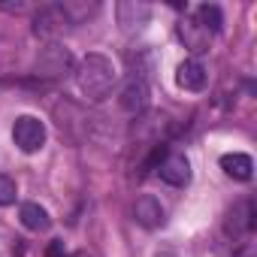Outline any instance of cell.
<instances>
[{"mask_svg":"<svg viewBox=\"0 0 257 257\" xmlns=\"http://www.w3.org/2000/svg\"><path fill=\"white\" fill-rule=\"evenodd\" d=\"M115 64L100 55V52H91L79 70H76V82H79V91L91 100V103H103L109 94H112V85H115Z\"/></svg>","mask_w":257,"mask_h":257,"instance_id":"obj_1","label":"cell"},{"mask_svg":"<svg viewBox=\"0 0 257 257\" xmlns=\"http://www.w3.org/2000/svg\"><path fill=\"white\" fill-rule=\"evenodd\" d=\"M34 73H37L40 79H52V82H58V79H67V76L76 73V61H73L70 49L52 43V46H46V49L37 55Z\"/></svg>","mask_w":257,"mask_h":257,"instance_id":"obj_2","label":"cell"},{"mask_svg":"<svg viewBox=\"0 0 257 257\" xmlns=\"http://www.w3.org/2000/svg\"><path fill=\"white\" fill-rule=\"evenodd\" d=\"M13 143L25 152V155H34L46 146V124L34 115H22L16 118L13 124Z\"/></svg>","mask_w":257,"mask_h":257,"instance_id":"obj_3","label":"cell"},{"mask_svg":"<svg viewBox=\"0 0 257 257\" xmlns=\"http://www.w3.org/2000/svg\"><path fill=\"white\" fill-rule=\"evenodd\" d=\"M67 28H73L70 25V19L64 16V10H61V4H49V7H40L37 10V16H34V34L37 37H58V34H64Z\"/></svg>","mask_w":257,"mask_h":257,"instance_id":"obj_4","label":"cell"},{"mask_svg":"<svg viewBox=\"0 0 257 257\" xmlns=\"http://www.w3.org/2000/svg\"><path fill=\"white\" fill-rule=\"evenodd\" d=\"M149 82L143 76H131L127 79V85L121 88V109L131 112V115H140L149 109Z\"/></svg>","mask_w":257,"mask_h":257,"instance_id":"obj_5","label":"cell"},{"mask_svg":"<svg viewBox=\"0 0 257 257\" xmlns=\"http://www.w3.org/2000/svg\"><path fill=\"white\" fill-rule=\"evenodd\" d=\"M179 37H182V43H185V49L191 52V55H203V52H209V43H212V34L206 31V28H200L197 25V19H182L179 22Z\"/></svg>","mask_w":257,"mask_h":257,"instance_id":"obj_6","label":"cell"},{"mask_svg":"<svg viewBox=\"0 0 257 257\" xmlns=\"http://www.w3.org/2000/svg\"><path fill=\"white\" fill-rule=\"evenodd\" d=\"M158 173H161V179H164L167 185H173V188H182V185L191 182V164H188L185 155H167V158L161 161Z\"/></svg>","mask_w":257,"mask_h":257,"instance_id":"obj_7","label":"cell"},{"mask_svg":"<svg viewBox=\"0 0 257 257\" xmlns=\"http://www.w3.org/2000/svg\"><path fill=\"white\" fill-rule=\"evenodd\" d=\"M115 13H118V25L124 31H134V28H143L149 22L152 7L143 4V0H121V4L115 7Z\"/></svg>","mask_w":257,"mask_h":257,"instance_id":"obj_8","label":"cell"},{"mask_svg":"<svg viewBox=\"0 0 257 257\" xmlns=\"http://www.w3.org/2000/svg\"><path fill=\"white\" fill-rule=\"evenodd\" d=\"M176 82H179V88H185V91H203V88H206V67H203L200 61L188 58V61L179 64Z\"/></svg>","mask_w":257,"mask_h":257,"instance_id":"obj_9","label":"cell"},{"mask_svg":"<svg viewBox=\"0 0 257 257\" xmlns=\"http://www.w3.org/2000/svg\"><path fill=\"white\" fill-rule=\"evenodd\" d=\"M134 218H137V224H143L146 230H158V227L164 224V206H161V200H155V197H140L137 206H134Z\"/></svg>","mask_w":257,"mask_h":257,"instance_id":"obj_10","label":"cell"},{"mask_svg":"<svg viewBox=\"0 0 257 257\" xmlns=\"http://www.w3.org/2000/svg\"><path fill=\"white\" fill-rule=\"evenodd\" d=\"M221 170L230 179H236V182H248L251 173H254V161L248 155H242V152H233V155H224L221 158Z\"/></svg>","mask_w":257,"mask_h":257,"instance_id":"obj_11","label":"cell"},{"mask_svg":"<svg viewBox=\"0 0 257 257\" xmlns=\"http://www.w3.org/2000/svg\"><path fill=\"white\" fill-rule=\"evenodd\" d=\"M19 218H22V224H25L28 230H34V233H46V230L52 227V218H49V212H46L40 203H25L22 212H19Z\"/></svg>","mask_w":257,"mask_h":257,"instance_id":"obj_12","label":"cell"},{"mask_svg":"<svg viewBox=\"0 0 257 257\" xmlns=\"http://www.w3.org/2000/svg\"><path fill=\"white\" fill-rule=\"evenodd\" d=\"M61 10H64V16L70 19V25H79V22H85L88 16L97 13V4H88V0H64Z\"/></svg>","mask_w":257,"mask_h":257,"instance_id":"obj_13","label":"cell"},{"mask_svg":"<svg viewBox=\"0 0 257 257\" xmlns=\"http://www.w3.org/2000/svg\"><path fill=\"white\" fill-rule=\"evenodd\" d=\"M197 25L200 28H206L209 34H218L221 31V25H224V16H221V10L215 7V4H203L200 10H197Z\"/></svg>","mask_w":257,"mask_h":257,"instance_id":"obj_14","label":"cell"},{"mask_svg":"<svg viewBox=\"0 0 257 257\" xmlns=\"http://www.w3.org/2000/svg\"><path fill=\"white\" fill-rule=\"evenodd\" d=\"M16 197H19V185H16V179L7 176V173H0V206H13Z\"/></svg>","mask_w":257,"mask_h":257,"instance_id":"obj_15","label":"cell"},{"mask_svg":"<svg viewBox=\"0 0 257 257\" xmlns=\"http://www.w3.org/2000/svg\"><path fill=\"white\" fill-rule=\"evenodd\" d=\"M0 10H4V13H16V16H22V13H28V4H22V0H19V4H4V0H0Z\"/></svg>","mask_w":257,"mask_h":257,"instance_id":"obj_16","label":"cell"},{"mask_svg":"<svg viewBox=\"0 0 257 257\" xmlns=\"http://www.w3.org/2000/svg\"><path fill=\"white\" fill-rule=\"evenodd\" d=\"M46 257H67V251H64V242H58V239H55V242L49 245V251H46Z\"/></svg>","mask_w":257,"mask_h":257,"instance_id":"obj_17","label":"cell"}]
</instances>
